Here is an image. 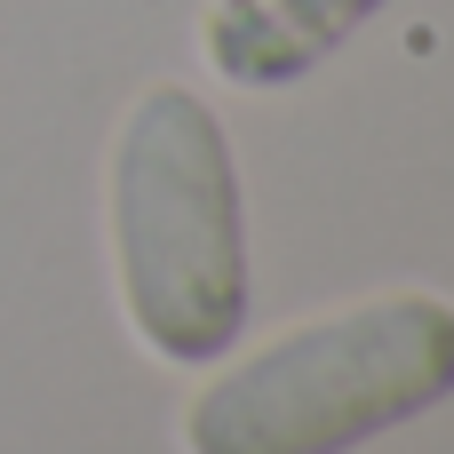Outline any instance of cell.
<instances>
[{
  "label": "cell",
  "mask_w": 454,
  "mask_h": 454,
  "mask_svg": "<svg viewBox=\"0 0 454 454\" xmlns=\"http://www.w3.org/2000/svg\"><path fill=\"white\" fill-rule=\"evenodd\" d=\"M104 215L136 343L168 367H215L247 327L239 168L215 104L176 80L144 88L112 136Z\"/></svg>",
  "instance_id": "obj_1"
},
{
  "label": "cell",
  "mask_w": 454,
  "mask_h": 454,
  "mask_svg": "<svg viewBox=\"0 0 454 454\" xmlns=\"http://www.w3.org/2000/svg\"><path fill=\"white\" fill-rule=\"evenodd\" d=\"M454 399V303L407 287L303 319L215 367L184 407L192 454H351Z\"/></svg>",
  "instance_id": "obj_2"
},
{
  "label": "cell",
  "mask_w": 454,
  "mask_h": 454,
  "mask_svg": "<svg viewBox=\"0 0 454 454\" xmlns=\"http://www.w3.org/2000/svg\"><path fill=\"white\" fill-rule=\"evenodd\" d=\"M391 0H207L200 48L231 88H287L319 72Z\"/></svg>",
  "instance_id": "obj_3"
}]
</instances>
